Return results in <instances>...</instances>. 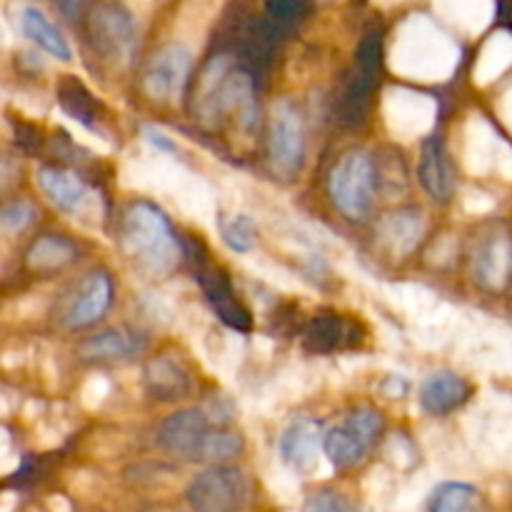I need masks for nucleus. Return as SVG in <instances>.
Segmentation results:
<instances>
[{
    "instance_id": "nucleus-1",
    "label": "nucleus",
    "mask_w": 512,
    "mask_h": 512,
    "mask_svg": "<svg viewBox=\"0 0 512 512\" xmlns=\"http://www.w3.org/2000/svg\"><path fill=\"white\" fill-rule=\"evenodd\" d=\"M388 63L400 78L420 83H445L460 63V48L453 38L423 15L405 20L390 45Z\"/></svg>"
},
{
    "instance_id": "nucleus-2",
    "label": "nucleus",
    "mask_w": 512,
    "mask_h": 512,
    "mask_svg": "<svg viewBox=\"0 0 512 512\" xmlns=\"http://www.w3.org/2000/svg\"><path fill=\"white\" fill-rule=\"evenodd\" d=\"M123 248L150 278L170 275L180 258L168 218L150 203H135L128 208L123 218Z\"/></svg>"
},
{
    "instance_id": "nucleus-3",
    "label": "nucleus",
    "mask_w": 512,
    "mask_h": 512,
    "mask_svg": "<svg viewBox=\"0 0 512 512\" xmlns=\"http://www.w3.org/2000/svg\"><path fill=\"white\" fill-rule=\"evenodd\" d=\"M330 198L335 208L353 220H363L370 213L375 190V165L365 150H350L333 168L328 180Z\"/></svg>"
},
{
    "instance_id": "nucleus-4",
    "label": "nucleus",
    "mask_w": 512,
    "mask_h": 512,
    "mask_svg": "<svg viewBox=\"0 0 512 512\" xmlns=\"http://www.w3.org/2000/svg\"><path fill=\"white\" fill-rule=\"evenodd\" d=\"M380 115H383L385 128L395 140L410 143V140L423 138L435 128L438 103H435L433 95L393 85V88H385Z\"/></svg>"
},
{
    "instance_id": "nucleus-5",
    "label": "nucleus",
    "mask_w": 512,
    "mask_h": 512,
    "mask_svg": "<svg viewBox=\"0 0 512 512\" xmlns=\"http://www.w3.org/2000/svg\"><path fill=\"white\" fill-rule=\"evenodd\" d=\"M38 185L50 203L63 213L73 215L85 225H100L105 218L103 195L98 190L88 188L75 173L58 168H40Z\"/></svg>"
},
{
    "instance_id": "nucleus-6",
    "label": "nucleus",
    "mask_w": 512,
    "mask_h": 512,
    "mask_svg": "<svg viewBox=\"0 0 512 512\" xmlns=\"http://www.w3.org/2000/svg\"><path fill=\"white\" fill-rule=\"evenodd\" d=\"M380 415L370 408H360L345 418L343 425L330 428L323 438L325 458L335 465V468H355L360 460L368 455L373 448L375 438L380 433Z\"/></svg>"
},
{
    "instance_id": "nucleus-7",
    "label": "nucleus",
    "mask_w": 512,
    "mask_h": 512,
    "mask_svg": "<svg viewBox=\"0 0 512 512\" xmlns=\"http://www.w3.org/2000/svg\"><path fill=\"white\" fill-rule=\"evenodd\" d=\"M188 500L195 512H245L250 505V483L243 470H210L190 483Z\"/></svg>"
},
{
    "instance_id": "nucleus-8",
    "label": "nucleus",
    "mask_w": 512,
    "mask_h": 512,
    "mask_svg": "<svg viewBox=\"0 0 512 512\" xmlns=\"http://www.w3.org/2000/svg\"><path fill=\"white\" fill-rule=\"evenodd\" d=\"M510 145L498 138L493 125L480 113H470L465 123L460 125L458 138V158L460 165L473 178H485V175H498V165L503 160L505 150Z\"/></svg>"
},
{
    "instance_id": "nucleus-9",
    "label": "nucleus",
    "mask_w": 512,
    "mask_h": 512,
    "mask_svg": "<svg viewBox=\"0 0 512 512\" xmlns=\"http://www.w3.org/2000/svg\"><path fill=\"white\" fill-rule=\"evenodd\" d=\"M193 65V53L185 43H173L153 55L143 75V90L153 103L173 105L183 95Z\"/></svg>"
},
{
    "instance_id": "nucleus-10",
    "label": "nucleus",
    "mask_w": 512,
    "mask_h": 512,
    "mask_svg": "<svg viewBox=\"0 0 512 512\" xmlns=\"http://www.w3.org/2000/svg\"><path fill=\"white\" fill-rule=\"evenodd\" d=\"M270 165L280 178H293L303 165L305 155V133L300 113L288 103L278 100L273 105V120H270Z\"/></svg>"
},
{
    "instance_id": "nucleus-11",
    "label": "nucleus",
    "mask_w": 512,
    "mask_h": 512,
    "mask_svg": "<svg viewBox=\"0 0 512 512\" xmlns=\"http://www.w3.org/2000/svg\"><path fill=\"white\" fill-rule=\"evenodd\" d=\"M280 458L293 473L315 475V478H328L335 465L325 458L323 433L315 420H295L280 438Z\"/></svg>"
},
{
    "instance_id": "nucleus-12",
    "label": "nucleus",
    "mask_w": 512,
    "mask_h": 512,
    "mask_svg": "<svg viewBox=\"0 0 512 512\" xmlns=\"http://www.w3.org/2000/svg\"><path fill=\"white\" fill-rule=\"evenodd\" d=\"M203 115H230L235 120V133L250 143L258 113H255L253 83L245 73H233L223 80L213 98L200 105Z\"/></svg>"
},
{
    "instance_id": "nucleus-13",
    "label": "nucleus",
    "mask_w": 512,
    "mask_h": 512,
    "mask_svg": "<svg viewBox=\"0 0 512 512\" xmlns=\"http://www.w3.org/2000/svg\"><path fill=\"white\" fill-rule=\"evenodd\" d=\"M93 40L95 48L115 65H128L133 58L135 40V23L125 10L115 8V5H105V8L95 10L93 15Z\"/></svg>"
},
{
    "instance_id": "nucleus-14",
    "label": "nucleus",
    "mask_w": 512,
    "mask_h": 512,
    "mask_svg": "<svg viewBox=\"0 0 512 512\" xmlns=\"http://www.w3.org/2000/svg\"><path fill=\"white\" fill-rule=\"evenodd\" d=\"M208 435V415L203 410H180L160 425L158 443L170 455L200 463V450H203Z\"/></svg>"
},
{
    "instance_id": "nucleus-15",
    "label": "nucleus",
    "mask_w": 512,
    "mask_h": 512,
    "mask_svg": "<svg viewBox=\"0 0 512 512\" xmlns=\"http://www.w3.org/2000/svg\"><path fill=\"white\" fill-rule=\"evenodd\" d=\"M425 230H428V223H425V215L420 210H395L380 220L378 240L395 260H403L405 255L418 248Z\"/></svg>"
},
{
    "instance_id": "nucleus-16",
    "label": "nucleus",
    "mask_w": 512,
    "mask_h": 512,
    "mask_svg": "<svg viewBox=\"0 0 512 512\" xmlns=\"http://www.w3.org/2000/svg\"><path fill=\"white\" fill-rule=\"evenodd\" d=\"M170 203H173L175 210H178L183 218H188L190 223L203 225L205 230H215V220H218V195L210 188L208 180L195 175L193 170H190L188 178L180 183V188L175 190Z\"/></svg>"
},
{
    "instance_id": "nucleus-17",
    "label": "nucleus",
    "mask_w": 512,
    "mask_h": 512,
    "mask_svg": "<svg viewBox=\"0 0 512 512\" xmlns=\"http://www.w3.org/2000/svg\"><path fill=\"white\" fill-rule=\"evenodd\" d=\"M320 380L323 378H320L310 365L305 363L285 365V368L275 375L270 388L263 393L260 405H263L265 410H273L275 405L298 403V400H305L308 395H313L315 390L320 388Z\"/></svg>"
},
{
    "instance_id": "nucleus-18",
    "label": "nucleus",
    "mask_w": 512,
    "mask_h": 512,
    "mask_svg": "<svg viewBox=\"0 0 512 512\" xmlns=\"http://www.w3.org/2000/svg\"><path fill=\"white\" fill-rule=\"evenodd\" d=\"M110 298H113V283H110L108 273H90L80 285V293L75 303L70 305L68 315H65V325L70 330L88 328L95 320L105 315L110 308Z\"/></svg>"
},
{
    "instance_id": "nucleus-19",
    "label": "nucleus",
    "mask_w": 512,
    "mask_h": 512,
    "mask_svg": "<svg viewBox=\"0 0 512 512\" xmlns=\"http://www.w3.org/2000/svg\"><path fill=\"white\" fill-rule=\"evenodd\" d=\"M475 280L488 290H503L512 273V243L508 235L485 240L475 253Z\"/></svg>"
},
{
    "instance_id": "nucleus-20",
    "label": "nucleus",
    "mask_w": 512,
    "mask_h": 512,
    "mask_svg": "<svg viewBox=\"0 0 512 512\" xmlns=\"http://www.w3.org/2000/svg\"><path fill=\"white\" fill-rule=\"evenodd\" d=\"M465 328V320L460 318L458 310L450 303L440 300L438 308L430 315H425L420 323L413 325V340L423 350H440L453 338H460Z\"/></svg>"
},
{
    "instance_id": "nucleus-21",
    "label": "nucleus",
    "mask_w": 512,
    "mask_h": 512,
    "mask_svg": "<svg viewBox=\"0 0 512 512\" xmlns=\"http://www.w3.org/2000/svg\"><path fill=\"white\" fill-rule=\"evenodd\" d=\"M380 293H383V300L395 310V313H400L413 325L420 323L425 315H430L440 305L438 295L418 283L380 285Z\"/></svg>"
},
{
    "instance_id": "nucleus-22",
    "label": "nucleus",
    "mask_w": 512,
    "mask_h": 512,
    "mask_svg": "<svg viewBox=\"0 0 512 512\" xmlns=\"http://www.w3.org/2000/svg\"><path fill=\"white\" fill-rule=\"evenodd\" d=\"M465 398H468V385H465V380L458 378L455 373H448V370L428 375V378L420 383V405H423L430 415L450 413V410L458 408Z\"/></svg>"
},
{
    "instance_id": "nucleus-23",
    "label": "nucleus",
    "mask_w": 512,
    "mask_h": 512,
    "mask_svg": "<svg viewBox=\"0 0 512 512\" xmlns=\"http://www.w3.org/2000/svg\"><path fill=\"white\" fill-rule=\"evenodd\" d=\"M20 28H23L25 38L33 40L40 50L53 55L55 60L73 58V50H70V43L65 40V35L38 8H23V13H20Z\"/></svg>"
},
{
    "instance_id": "nucleus-24",
    "label": "nucleus",
    "mask_w": 512,
    "mask_h": 512,
    "mask_svg": "<svg viewBox=\"0 0 512 512\" xmlns=\"http://www.w3.org/2000/svg\"><path fill=\"white\" fill-rule=\"evenodd\" d=\"M512 68V35L500 30L493 38H488V43L483 45L478 55V63H475V85L485 88V85L495 83L505 70Z\"/></svg>"
},
{
    "instance_id": "nucleus-25",
    "label": "nucleus",
    "mask_w": 512,
    "mask_h": 512,
    "mask_svg": "<svg viewBox=\"0 0 512 512\" xmlns=\"http://www.w3.org/2000/svg\"><path fill=\"white\" fill-rule=\"evenodd\" d=\"M240 265H243V268L248 270L253 278L263 280V283H268L270 288L280 290V293L313 295L310 293L308 285H305L303 280L293 273V270H288L285 265L275 263V260L265 258V255H250V258L248 255H243V258H240Z\"/></svg>"
},
{
    "instance_id": "nucleus-26",
    "label": "nucleus",
    "mask_w": 512,
    "mask_h": 512,
    "mask_svg": "<svg viewBox=\"0 0 512 512\" xmlns=\"http://www.w3.org/2000/svg\"><path fill=\"white\" fill-rule=\"evenodd\" d=\"M75 255H78V248L70 240L58 238V235H43V238H38L30 245L25 263L35 273H53V270H60L73 263Z\"/></svg>"
},
{
    "instance_id": "nucleus-27",
    "label": "nucleus",
    "mask_w": 512,
    "mask_h": 512,
    "mask_svg": "<svg viewBox=\"0 0 512 512\" xmlns=\"http://www.w3.org/2000/svg\"><path fill=\"white\" fill-rule=\"evenodd\" d=\"M223 0H185L175 15V28L185 43H195L208 33L215 15L220 13Z\"/></svg>"
},
{
    "instance_id": "nucleus-28",
    "label": "nucleus",
    "mask_w": 512,
    "mask_h": 512,
    "mask_svg": "<svg viewBox=\"0 0 512 512\" xmlns=\"http://www.w3.org/2000/svg\"><path fill=\"white\" fill-rule=\"evenodd\" d=\"M440 13L465 33H478L490 23V0H440Z\"/></svg>"
},
{
    "instance_id": "nucleus-29",
    "label": "nucleus",
    "mask_w": 512,
    "mask_h": 512,
    "mask_svg": "<svg viewBox=\"0 0 512 512\" xmlns=\"http://www.w3.org/2000/svg\"><path fill=\"white\" fill-rule=\"evenodd\" d=\"M430 512H488V508H485L483 495L473 485L445 483L435 493Z\"/></svg>"
},
{
    "instance_id": "nucleus-30",
    "label": "nucleus",
    "mask_w": 512,
    "mask_h": 512,
    "mask_svg": "<svg viewBox=\"0 0 512 512\" xmlns=\"http://www.w3.org/2000/svg\"><path fill=\"white\" fill-rule=\"evenodd\" d=\"M138 345L120 330H105V333L93 335V338L83 340L78 345V353L85 360H113V358H128L135 353Z\"/></svg>"
},
{
    "instance_id": "nucleus-31",
    "label": "nucleus",
    "mask_w": 512,
    "mask_h": 512,
    "mask_svg": "<svg viewBox=\"0 0 512 512\" xmlns=\"http://www.w3.org/2000/svg\"><path fill=\"white\" fill-rule=\"evenodd\" d=\"M420 175H423V183L435 198H448L450 188H453V180H450L448 168H445L443 153H440V145L428 143L423 153V165H420Z\"/></svg>"
},
{
    "instance_id": "nucleus-32",
    "label": "nucleus",
    "mask_w": 512,
    "mask_h": 512,
    "mask_svg": "<svg viewBox=\"0 0 512 512\" xmlns=\"http://www.w3.org/2000/svg\"><path fill=\"white\" fill-rule=\"evenodd\" d=\"M255 235L258 225L248 213H233L223 220V240L230 250L238 255H248L255 248Z\"/></svg>"
},
{
    "instance_id": "nucleus-33",
    "label": "nucleus",
    "mask_w": 512,
    "mask_h": 512,
    "mask_svg": "<svg viewBox=\"0 0 512 512\" xmlns=\"http://www.w3.org/2000/svg\"><path fill=\"white\" fill-rule=\"evenodd\" d=\"M35 220V208L28 200H10L0 208V230L8 235H20Z\"/></svg>"
},
{
    "instance_id": "nucleus-34",
    "label": "nucleus",
    "mask_w": 512,
    "mask_h": 512,
    "mask_svg": "<svg viewBox=\"0 0 512 512\" xmlns=\"http://www.w3.org/2000/svg\"><path fill=\"white\" fill-rule=\"evenodd\" d=\"M243 450V440L233 433H210L200 450V463H218V460H230Z\"/></svg>"
},
{
    "instance_id": "nucleus-35",
    "label": "nucleus",
    "mask_w": 512,
    "mask_h": 512,
    "mask_svg": "<svg viewBox=\"0 0 512 512\" xmlns=\"http://www.w3.org/2000/svg\"><path fill=\"white\" fill-rule=\"evenodd\" d=\"M110 380L103 373H93L85 378L83 388H80V405H83L88 413H95L105 405V400L110 398Z\"/></svg>"
},
{
    "instance_id": "nucleus-36",
    "label": "nucleus",
    "mask_w": 512,
    "mask_h": 512,
    "mask_svg": "<svg viewBox=\"0 0 512 512\" xmlns=\"http://www.w3.org/2000/svg\"><path fill=\"white\" fill-rule=\"evenodd\" d=\"M353 505H350L348 498H343L340 493H333V490H323V493H315L305 500V512H350Z\"/></svg>"
},
{
    "instance_id": "nucleus-37",
    "label": "nucleus",
    "mask_w": 512,
    "mask_h": 512,
    "mask_svg": "<svg viewBox=\"0 0 512 512\" xmlns=\"http://www.w3.org/2000/svg\"><path fill=\"white\" fill-rule=\"evenodd\" d=\"M383 453L385 458H388L393 465H398V468H410V465L415 463V448L405 435H398V433L390 435Z\"/></svg>"
},
{
    "instance_id": "nucleus-38",
    "label": "nucleus",
    "mask_w": 512,
    "mask_h": 512,
    "mask_svg": "<svg viewBox=\"0 0 512 512\" xmlns=\"http://www.w3.org/2000/svg\"><path fill=\"white\" fill-rule=\"evenodd\" d=\"M460 208L468 215H488L495 208V198L480 188H463L460 190Z\"/></svg>"
},
{
    "instance_id": "nucleus-39",
    "label": "nucleus",
    "mask_w": 512,
    "mask_h": 512,
    "mask_svg": "<svg viewBox=\"0 0 512 512\" xmlns=\"http://www.w3.org/2000/svg\"><path fill=\"white\" fill-rule=\"evenodd\" d=\"M293 470L288 468V465H273V468L265 473V480H268L270 488L275 490V493H288V495H295L298 493V480H295Z\"/></svg>"
},
{
    "instance_id": "nucleus-40",
    "label": "nucleus",
    "mask_w": 512,
    "mask_h": 512,
    "mask_svg": "<svg viewBox=\"0 0 512 512\" xmlns=\"http://www.w3.org/2000/svg\"><path fill=\"white\" fill-rule=\"evenodd\" d=\"M148 373H150V380H153L155 388L158 390L168 388V390H173V393L175 390H180L178 370H175L168 360H155V363H150Z\"/></svg>"
},
{
    "instance_id": "nucleus-41",
    "label": "nucleus",
    "mask_w": 512,
    "mask_h": 512,
    "mask_svg": "<svg viewBox=\"0 0 512 512\" xmlns=\"http://www.w3.org/2000/svg\"><path fill=\"white\" fill-rule=\"evenodd\" d=\"M455 253H458V243H455L453 235H443V238H438L433 243V248H430L428 253V260L433 265H438V268H445V265L453 263Z\"/></svg>"
},
{
    "instance_id": "nucleus-42",
    "label": "nucleus",
    "mask_w": 512,
    "mask_h": 512,
    "mask_svg": "<svg viewBox=\"0 0 512 512\" xmlns=\"http://www.w3.org/2000/svg\"><path fill=\"white\" fill-rule=\"evenodd\" d=\"M18 178H20L18 163H15L10 155L0 153V198H3V195L8 193L15 183H18Z\"/></svg>"
},
{
    "instance_id": "nucleus-43",
    "label": "nucleus",
    "mask_w": 512,
    "mask_h": 512,
    "mask_svg": "<svg viewBox=\"0 0 512 512\" xmlns=\"http://www.w3.org/2000/svg\"><path fill=\"white\" fill-rule=\"evenodd\" d=\"M125 445V435L115 433V430H105V433L93 435V448H108V455L118 453Z\"/></svg>"
},
{
    "instance_id": "nucleus-44",
    "label": "nucleus",
    "mask_w": 512,
    "mask_h": 512,
    "mask_svg": "<svg viewBox=\"0 0 512 512\" xmlns=\"http://www.w3.org/2000/svg\"><path fill=\"white\" fill-rule=\"evenodd\" d=\"M498 113H500V118L505 120V125L512 130V85L505 90L503 100H500V105H498Z\"/></svg>"
},
{
    "instance_id": "nucleus-45",
    "label": "nucleus",
    "mask_w": 512,
    "mask_h": 512,
    "mask_svg": "<svg viewBox=\"0 0 512 512\" xmlns=\"http://www.w3.org/2000/svg\"><path fill=\"white\" fill-rule=\"evenodd\" d=\"M60 8V13L65 15V18H75V15L80 13V8L85 5V0H55Z\"/></svg>"
}]
</instances>
